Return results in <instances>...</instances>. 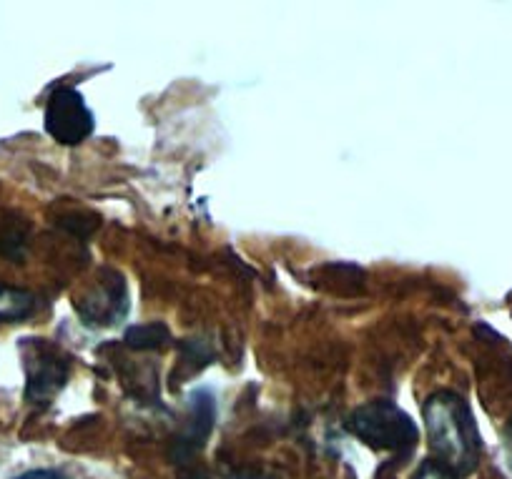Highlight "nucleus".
<instances>
[{
    "mask_svg": "<svg viewBox=\"0 0 512 479\" xmlns=\"http://www.w3.org/2000/svg\"><path fill=\"white\" fill-rule=\"evenodd\" d=\"M425 427L437 462L452 472L470 474L480 462L482 439L472 409L460 394L435 392L425 402Z\"/></svg>",
    "mask_w": 512,
    "mask_h": 479,
    "instance_id": "f257e3e1",
    "label": "nucleus"
},
{
    "mask_svg": "<svg viewBox=\"0 0 512 479\" xmlns=\"http://www.w3.org/2000/svg\"><path fill=\"white\" fill-rule=\"evenodd\" d=\"M96 128L91 108L86 106L81 93L71 86H61L48 96L46 103V131L63 146H76L86 141Z\"/></svg>",
    "mask_w": 512,
    "mask_h": 479,
    "instance_id": "20e7f679",
    "label": "nucleus"
},
{
    "mask_svg": "<svg viewBox=\"0 0 512 479\" xmlns=\"http://www.w3.org/2000/svg\"><path fill=\"white\" fill-rule=\"evenodd\" d=\"M21 352L26 367V399L33 404L51 402L68 382L66 354L43 339H23Z\"/></svg>",
    "mask_w": 512,
    "mask_h": 479,
    "instance_id": "7ed1b4c3",
    "label": "nucleus"
},
{
    "mask_svg": "<svg viewBox=\"0 0 512 479\" xmlns=\"http://www.w3.org/2000/svg\"><path fill=\"white\" fill-rule=\"evenodd\" d=\"M128 309L126 284L121 274H111L108 279H101L98 284V299L86 296L81 301V314L88 324H113L118 322Z\"/></svg>",
    "mask_w": 512,
    "mask_h": 479,
    "instance_id": "423d86ee",
    "label": "nucleus"
},
{
    "mask_svg": "<svg viewBox=\"0 0 512 479\" xmlns=\"http://www.w3.org/2000/svg\"><path fill=\"white\" fill-rule=\"evenodd\" d=\"M412 479H460V477H457L450 467H445L442 462H437V459H425Z\"/></svg>",
    "mask_w": 512,
    "mask_h": 479,
    "instance_id": "1a4fd4ad",
    "label": "nucleus"
},
{
    "mask_svg": "<svg viewBox=\"0 0 512 479\" xmlns=\"http://www.w3.org/2000/svg\"><path fill=\"white\" fill-rule=\"evenodd\" d=\"M214 417L216 402L214 397H211V392L191 394L186 422L174 439V452H171L174 459H189L196 449L204 447L206 437H209L211 429H214Z\"/></svg>",
    "mask_w": 512,
    "mask_h": 479,
    "instance_id": "39448f33",
    "label": "nucleus"
},
{
    "mask_svg": "<svg viewBox=\"0 0 512 479\" xmlns=\"http://www.w3.org/2000/svg\"><path fill=\"white\" fill-rule=\"evenodd\" d=\"M36 309V296L18 286L0 284V322H23Z\"/></svg>",
    "mask_w": 512,
    "mask_h": 479,
    "instance_id": "0eeeda50",
    "label": "nucleus"
},
{
    "mask_svg": "<svg viewBox=\"0 0 512 479\" xmlns=\"http://www.w3.org/2000/svg\"><path fill=\"white\" fill-rule=\"evenodd\" d=\"M349 429L362 439L367 447L377 452H390L407 459L420 442V429L415 419L397 407L390 399H374L354 409L349 417Z\"/></svg>",
    "mask_w": 512,
    "mask_h": 479,
    "instance_id": "f03ea898",
    "label": "nucleus"
},
{
    "mask_svg": "<svg viewBox=\"0 0 512 479\" xmlns=\"http://www.w3.org/2000/svg\"><path fill=\"white\" fill-rule=\"evenodd\" d=\"M13 479H68V477H66V472H61V469L38 467V469H28V472L16 474Z\"/></svg>",
    "mask_w": 512,
    "mask_h": 479,
    "instance_id": "9d476101",
    "label": "nucleus"
},
{
    "mask_svg": "<svg viewBox=\"0 0 512 479\" xmlns=\"http://www.w3.org/2000/svg\"><path fill=\"white\" fill-rule=\"evenodd\" d=\"M126 344L131 349H164L171 342V334L164 324H139V327H131L126 332Z\"/></svg>",
    "mask_w": 512,
    "mask_h": 479,
    "instance_id": "6e6552de",
    "label": "nucleus"
},
{
    "mask_svg": "<svg viewBox=\"0 0 512 479\" xmlns=\"http://www.w3.org/2000/svg\"><path fill=\"white\" fill-rule=\"evenodd\" d=\"M186 479H209V477H204V474H194V477H186Z\"/></svg>",
    "mask_w": 512,
    "mask_h": 479,
    "instance_id": "9b49d317",
    "label": "nucleus"
}]
</instances>
